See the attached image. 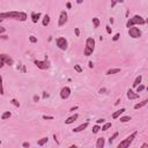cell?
I'll return each instance as SVG.
<instances>
[{
    "label": "cell",
    "instance_id": "1",
    "mask_svg": "<svg viewBox=\"0 0 148 148\" xmlns=\"http://www.w3.org/2000/svg\"><path fill=\"white\" fill-rule=\"evenodd\" d=\"M0 19H14L19 21H25L28 19V15L23 12H6L0 13Z\"/></svg>",
    "mask_w": 148,
    "mask_h": 148
},
{
    "label": "cell",
    "instance_id": "2",
    "mask_svg": "<svg viewBox=\"0 0 148 148\" xmlns=\"http://www.w3.org/2000/svg\"><path fill=\"white\" fill-rule=\"evenodd\" d=\"M94 50H95V39L91 37L87 38V41H86V48L83 50V55L89 57V56L93 55Z\"/></svg>",
    "mask_w": 148,
    "mask_h": 148
},
{
    "label": "cell",
    "instance_id": "3",
    "mask_svg": "<svg viewBox=\"0 0 148 148\" xmlns=\"http://www.w3.org/2000/svg\"><path fill=\"white\" fill-rule=\"evenodd\" d=\"M145 23H146V21H145V19H143L142 16H140V15H134L132 19H130V20L127 21V23H126V27L130 28V27L136 25V24L143 25Z\"/></svg>",
    "mask_w": 148,
    "mask_h": 148
},
{
    "label": "cell",
    "instance_id": "4",
    "mask_svg": "<svg viewBox=\"0 0 148 148\" xmlns=\"http://www.w3.org/2000/svg\"><path fill=\"white\" fill-rule=\"evenodd\" d=\"M138 136V131H134L133 133H131L130 136L128 137H126V139L124 141H122L119 145H118V148H127L128 146L132 143V141H133V139L136 138V137Z\"/></svg>",
    "mask_w": 148,
    "mask_h": 148
},
{
    "label": "cell",
    "instance_id": "5",
    "mask_svg": "<svg viewBox=\"0 0 148 148\" xmlns=\"http://www.w3.org/2000/svg\"><path fill=\"white\" fill-rule=\"evenodd\" d=\"M128 35H130V37L132 38H139L141 37V30L139 29V28L137 27H130L128 28Z\"/></svg>",
    "mask_w": 148,
    "mask_h": 148
},
{
    "label": "cell",
    "instance_id": "6",
    "mask_svg": "<svg viewBox=\"0 0 148 148\" xmlns=\"http://www.w3.org/2000/svg\"><path fill=\"white\" fill-rule=\"evenodd\" d=\"M57 46L60 50H66L67 49V46H68V42H67V39H66L65 37H59V38H57Z\"/></svg>",
    "mask_w": 148,
    "mask_h": 148
},
{
    "label": "cell",
    "instance_id": "7",
    "mask_svg": "<svg viewBox=\"0 0 148 148\" xmlns=\"http://www.w3.org/2000/svg\"><path fill=\"white\" fill-rule=\"evenodd\" d=\"M67 13L65 12V10H61L60 12V15H59V20H58V25L59 27H63V25H65V23L67 22Z\"/></svg>",
    "mask_w": 148,
    "mask_h": 148
},
{
    "label": "cell",
    "instance_id": "8",
    "mask_svg": "<svg viewBox=\"0 0 148 148\" xmlns=\"http://www.w3.org/2000/svg\"><path fill=\"white\" fill-rule=\"evenodd\" d=\"M71 95V88L70 87H64L60 90V97L63 100H67Z\"/></svg>",
    "mask_w": 148,
    "mask_h": 148
},
{
    "label": "cell",
    "instance_id": "9",
    "mask_svg": "<svg viewBox=\"0 0 148 148\" xmlns=\"http://www.w3.org/2000/svg\"><path fill=\"white\" fill-rule=\"evenodd\" d=\"M34 63H35V65L37 66L38 68H41V70H46V68L49 67V65H48V63H46V61L35 60V61H34Z\"/></svg>",
    "mask_w": 148,
    "mask_h": 148
},
{
    "label": "cell",
    "instance_id": "10",
    "mask_svg": "<svg viewBox=\"0 0 148 148\" xmlns=\"http://www.w3.org/2000/svg\"><path fill=\"white\" fill-rule=\"evenodd\" d=\"M127 97L130 98V100H137V98H139V94L134 93L132 89H128L127 90Z\"/></svg>",
    "mask_w": 148,
    "mask_h": 148
},
{
    "label": "cell",
    "instance_id": "11",
    "mask_svg": "<svg viewBox=\"0 0 148 148\" xmlns=\"http://www.w3.org/2000/svg\"><path fill=\"white\" fill-rule=\"evenodd\" d=\"M8 59H9V56L5 55V53H4V55H0V68H1L6 63H7Z\"/></svg>",
    "mask_w": 148,
    "mask_h": 148
},
{
    "label": "cell",
    "instance_id": "12",
    "mask_svg": "<svg viewBox=\"0 0 148 148\" xmlns=\"http://www.w3.org/2000/svg\"><path fill=\"white\" fill-rule=\"evenodd\" d=\"M78 113H74L73 116H71V117H68L67 119L65 120V124H67V125H70V124H72V123H74V122L78 119Z\"/></svg>",
    "mask_w": 148,
    "mask_h": 148
},
{
    "label": "cell",
    "instance_id": "13",
    "mask_svg": "<svg viewBox=\"0 0 148 148\" xmlns=\"http://www.w3.org/2000/svg\"><path fill=\"white\" fill-rule=\"evenodd\" d=\"M87 127H88V123H83V124H81V125H79L78 127L74 128V130H73V132H81V131L86 130Z\"/></svg>",
    "mask_w": 148,
    "mask_h": 148
},
{
    "label": "cell",
    "instance_id": "14",
    "mask_svg": "<svg viewBox=\"0 0 148 148\" xmlns=\"http://www.w3.org/2000/svg\"><path fill=\"white\" fill-rule=\"evenodd\" d=\"M39 18H41V13H35V12L31 13V20H33L34 23H37Z\"/></svg>",
    "mask_w": 148,
    "mask_h": 148
},
{
    "label": "cell",
    "instance_id": "15",
    "mask_svg": "<svg viewBox=\"0 0 148 148\" xmlns=\"http://www.w3.org/2000/svg\"><path fill=\"white\" fill-rule=\"evenodd\" d=\"M124 112H125V109H124V108L119 109V110H117L116 112L112 113V118H113V119H117V118L120 117V115H122V113H124Z\"/></svg>",
    "mask_w": 148,
    "mask_h": 148
},
{
    "label": "cell",
    "instance_id": "16",
    "mask_svg": "<svg viewBox=\"0 0 148 148\" xmlns=\"http://www.w3.org/2000/svg\"><path fill=\"white\" fill-rule=\"evenodd\" d=\"M104 143H105L104 138H98L97 141H96V148H103L104 147Z\"/></svg>",
    "mask_w": 148,
    "mask_h": 148
},
{
    "label": "cell",
    "instance_id": "17",
    "mask_svg": "<svg viewBox=\"0 0 148 148\" xmlns=\"http://www.w3.org/2000/svg\"><path fill=\"white\" fill-rule=\"evenodd\" d=\"M42 24L44 25V27H48V25L50 24V16H49L48 14H45V15H44L43 21H42Z\"/></svg>",
    "mask_w": 148,
    "mask_h": 148
},
{
    "label": "cell",
    "instance_id": "18",
    "mask_svg": "<svg viewBox=\"0 0 148 148\" xmlns=\"http://www.w3.org/2000/svg\"><path fill=\"white\" fill-rule=\"evenodd\" d=\"M147 103H148V100H143L142 102H140V103H138V104H136V105H134V109H136V110H138V109L143 108V106H145Z\"/></svg>",
    "mask_w": 148,
    "mask_h": 148
},
{
    "label": "cell",
    "instance_id": "19",
    "mask_svg": "<svg viewBox=\"0 0 148 148\" xmlns=\"http://www.w3.org/2000/svg\"><path fill=\"white\" fill-rule=\"evenodd\" d=\"M141 81H142V76L141 75H139V76H137V79L134 80V82H133V88H136L137 86H139L141 83Z\"/></svg>",
    "mask_w": 148,
    "mask_h": 148
},
{
    "label": "cell",
    "instance_id": "20",
    "mask_svg": "<svg viewBox=\"0 0 148 148\" xmlns=\"http://www.w3.org/2000/svg\"><path fill=\"white\" fill-rule=\"evenodd\" d=\"M120 72V68H110V70L106 72L108 75H111V74H116V73H119Z\"/></svg>",
    "mask_w": 148,
    "mask_h": 148
},
{
    "label": "cell",
    "instance_id": "21",
    "mask_svg": "<svg viewBox=\"0 0 148 148\" xmlns=\"http://www.w3.org/2000/svg\"><path fill=\"white\" fill-rule=\"evenodd\" d=\"M10 116H12V113H10L9 111H6V112L3 113V116H1V119H3V120H6V119L10 118Z\"/></svg>",
    "mask_w": 148,
    "mask_h": 148
},
{
    "label": "cell",
    "instance_id": "22",
    "mask_svg": "<svg viewBox=\"0 0 148 148\" xmlns=\"http://www.w3.org/2000/svg\"><path fill=\"white\" fill-rule=\"evenodd\" d=\"M48 140H49V138H48V137H45V138H42L41 140H38L37 143H38L39 146H43V145H45V143L48 142Z\"/></svg>",
    "mask_w": 148,
    "mask_h": 148
},
{
    "label": "cell",
    "instance_id": "23",
    "mask_svg": "<svg viewBox=\"0 0 148 148\" xmlns=\"http://www.w3.org/2000/svg\"><path fill=\"white\" fill-rule=\"evenodd\" d=\"M124 0H111V8H113L117 4H123Z\"/></svg>",
    "mask_w": 148,
    "mask_h": 148
},
{
    "label": "cell",
    "instance_id": "24",
    "mask_svg": "<svg viewBox=\"0 0 148 148\" xmlns=\"http://www.w3.org/2000/svg\"><path fill=\"white\" fill-rule=\"evenodd\" d=\"M111 126H112V124H111V123H105L104 125L102 126V131H108Z\"/></svg>",
    "mask_w": 148,
    "mask_h": 148
},
{
    "label": "cell",
    "instance_id": "25",
    "mask_svg": "<svg viewBox=\"0 0 148 148\" xmlns=\"http://www.w3.org/2000/svg\"><path fill=\"white\" fill-rule=\"evenodd\" d=\"M131 120V117L130 116H125V117H120V122L122 123H127V122Z\"/></svg>",
    "mask_w": 148,
    "mask_h": 148
},
{
    "label": "cell",
    "instance_id": "26",
    "mask_svg": "<svg viewBox=\"0 0 148 148\" xmlns=\"http://www.w3.org/2000/svg\"><path fill=\"white\" fill-rule=\"evenodd\" d=\"M118 134H119V133H118V132L113 133V134H112V137H110V139H109V142H110V143H112V142H113V140H115V139L118 137Z\"/></svg>",
    "mask_w": 148,
    "mask_h": 148
},
{
    "label": "cell",
    "instance_id": "27",
    "mask_svg": "<svg viewBox=\"0 0 148 148\" xmlns=\"http://www.w3.org/2000/svg\"><path fill=\"white\" fill-rule=\"evenodd\" d=\"M0 95H4V87H3V76L0 75Z\"/></svg>",
    "mask_w": 148,
    "mask_h": 148
},
{
    "label": "cell",
    "instance_id": "28",
    "mask_svg": "<svg viewBox=\"0 0 148 148\" xmlns=\"http://www.w3.org/2000/svg\"><path fill=\"white\" fill-rule=\"evenodd\" d=\"M137 93H140V91H142L143 90V89H145V86H143V85H141V83H140V85H139V86H137Z\"/></svg>",
    "mask_w": 148,
    "mask_h": 148
},
{
    "label": "cell",
    "instance_id": "29",
    "mask_svg": "<svg viewBox=\"0 0 148 148\" xmlns=\"http://www.w3.org/2000/svg\"><path fill=\"white\" fill-rule=\"evenodd\" d=\"M93 23H94V27L97 28L98 25H100V20H98L97 18H94V19H93Z\"/></svg>",
    "mask_w": 148,
    "mask_h": 148
},
{
    "label": "cell",
    "instance_id": "30",
    "mask_svg": "<svg viewBox=\"0 0 148 148\" xmlns=\"http://www.w3.org/2000/svg\"><path fill=\"white\" fill-rule=\"evenodd\" d=\"M10 102H12V104H13V105H15L16 108H19V106H20V103H19L18 100H15V98H13V100L10 101Z\"/></svg>",
    "mask_w": 148,
    "mask_h": 148
},
{
    "label": "cell",
    "instance_id": "31",
    "mask_svg": "<svg viewBox=\"0 0 148 148\" xmlns=\"http://www.w3.org/2000/svg\"><path fill=\"white\" fill-rule=\"evenodd\" d=\"M100 130H101V127L98 126V124H97V125H95V126L93 127V133H97Z\"/></svg>",
    "mask_w": 148,
    "mask_h": 148
},
{
    "label": "cell",
    "instance_id": "32",
    "mask_svg": "<svg viewBox=\"0 0 148 148\" xmlns=\"http://www.w3.org/2000/svg\"><path fill=\"white\" fill-rule=\"evenodd\" d=\"M74 70H75L78 73H82V68H81L79 65H74Z\"/></svg>",
    "mask_w": 148,
    "mask_h": 148
},
{
    "label": "cell",
    "instance_id": "33",
    "mask_svg": "<svg viewBox=\"0 0 148 148\" xmlns=\"http://www.w3.org/2000/svg\"><path fill=\"white\" fill-rule=\"evenodd\" d=\"M29 41H30L31 43H36L37 42V38H36L35 36H30V37H29Z\"/></svg>",
    "mask_w": 148,
    "mask_h": 148
},
{
    "label": "cell",
    "instance_id": "34",
    "mask_svg": "<svg viewBox=\"0 0 148 148\" xmlns=\"http://www.w3.org/2000/svg\"><path fill=\"white\" fill-rule=\"evenodd\" d=\"M119 37H120V34L118 33V34H116V35L113 36V37H112V39H113V41H118V39H119Z\"/></svg>",
    "mask_w": 148,
    "mask_h": 148
},
{
    "label": "cell",
    "instance_id": "35",
    "mask_svg": "<svg viewBox=\"0 0 148 148\" xmlns=\"http://www.w3.org/2000/svg\"><path fill=\"white\" fill-rule=\"evenodd\" d=\"M96 123H97V124H103V123H105V119L100 118V119H97V120H96Z\"/></svg>",
    "mask_w": 148,
    "mask_h": 148
},
{
    "label": "cell",
    "instance_id": "36",
    "mask_svg": "<svg viewBox=\"0 0 148 148\" xmlns=\"http://www.w3.org/2000/svg\"><path fill=\"white\" fill-rule=\"evenodd\" d=\"M43 119H50V120H52L53 117L52 116H43Z\"/></svg>",
    "mask_w": 148,
    "mask_h": 148
},
{
    "label": "cell",
    "instance_id": "37",
    "mask_svg": "<svg viewBox=\"0 0 148 148\" xmlns=\"http://www.w3.org/2000/svg\"><path fill=\"white\" fill-rule=\"evenodd\" d=\"M106 33H108V34H111V31H112V29H111V28L110 27H109V25H106Z\"/></svg>",
    "mask_w": 148,
    "mask_h": 148
},
{
    "label": "cell",
    "instance_id": "38",
    "mask_svg": "<svg viewBox=\"0 0 148 148\" xmlns=\"http://www.w3.org/2000/svg\"><path fill=\"white\" fill-rule=\"evenodd\" d=\"M74 31H75V35L76 36H80V30H79V28H75V29H74Z\"/></svg>",
    "mask_w": 148,
    "mask_h": 148
},
{
    "label": "cell",
    "instance_id": "39",
    "mask_svg": "<svg viewBox=\"0 0 148 148\" xmlns=\"http://www.w3.org/2000/svg\"><path fill=\"white\" fill-rule=\"evenodd\" d=\"M29 146H30V143H29V142H23L22 143V147H29Z\"/></svg>",
    "mask_w": 148,
    "mask_h": 148
},
{
    "label": "cell",
    "instance_id": "40",
    "mask_svg": "<svg viewBox=\"0 0 148 148\" xmlns=\"http://www.w3.org/2000/svg\"><path fill=\"white\" fill-rule=\"evenodd\" d=\"M38 100H39V97H38V96H34V102H38Z\"/></svg>",
    "mask_w": 148,
    "mask_h": 148
},
{
    "label": "cell",
    "instance_id": "41",
    "mask_svg": "<svg viewBox=\"0 0 148 148\" xmlns=\"http://www.w3.org/2000/svg\"><path fill=\"white\" fill-rule=\"evenodd\" d=\"M3 33H5V28H0V35Z\"/></svg>",
    "mask_w": 148,
    "mask_h": 148
},
{
    "label": "cell",
    "instance_id": "42",
    "mask_svg": "<svg viewBox=\"0 0 148 148\" xmlns=\"http://www.w3.org/2000/svg\"><path fill=\"white\" fill-rule=\"evenodd\" d=\"M74 110H78V106H73V108H71L70 111H74Z\"/></svg>",
    "mask_w": 148,
    "mask_h": 148
},
{
    "label": "cell",
    "instance_id": "43",
    "mask_svg": "<svg viewBox=\"0 0 148 148\" xmlns=\"http://www.w3.org/2000/svg\"><path fill=\"white\" fill-rule=\"evenodd\" d=\"M66 7H67V8H71V7H72V5H71V3H67V4H66Z\"/></svg>",
    "mask_w": 148,
    "mask_h": 148
},
{
    "label": "cell",
    "instance_id": "44",
    "mask_svg": "<svg viewBox=\"0 0 148 148\" xmlns=\"http://www.w3.org/2000/svg\"><path fill=\"white\" fill-rule=\"evenodd\" d=\"M89 67H90V68H93V67H94V64L91 63V61H89Z\"/></svg>",
    "mask_w": 148,
    "mask_h": 148
},
{
    "label": "cell",
    "instance_id": "45",
    "mask_svg": "<svg viewBox=\"0 0 148 148\" xmlns=\"http://www.w3.org/2000/svg\"><path fill=\"white\" fill-rule=\"evenodd\" d=\"M48 96H49V94H46L45 91H44V94H43V97H48Z\"/></svg>",
    "mask_w": 148,
    "mask_h": 148
},
{
    "label": "cell",
    "instance_id": "46",
    "mask_svg": "<svg viewBox=\"0 0 148 148\" xmlns=\"http://www.w3.org/2000/svg\"><path fill=\"white\" fill-rule=\"evenodd\" d=\"M76 3H78V4H82L83 0H76Z\"/></svg>",
    "mask_w": 148,
    "mask_h": 148
},
{
    "label": "cell",
    "instance_id": "47",
    "mask_svg": "<svg viewBox=\"0 0 148 148\" xmlns=\"http://www.w3.org/2000/svg\"><path fill=\"white\" fill-rule=\"evenodd\" d=\"M0 145H1V140H0Z\"/></svg>",
    "mask_w": 148,
    "mask_h": 148
}]
</instances>
